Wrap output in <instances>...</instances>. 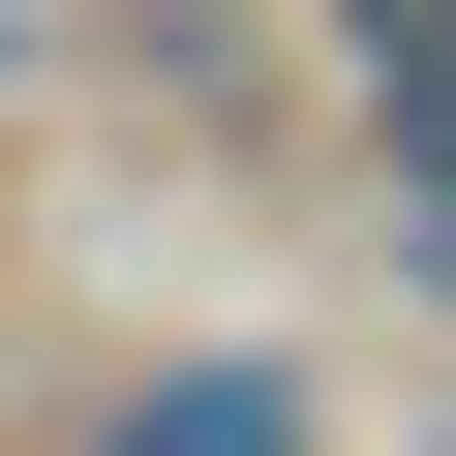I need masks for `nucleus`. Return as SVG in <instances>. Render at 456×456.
I'll return each mask as SVG.
<instances>
[{
  "instance_id": "obj_2",
  "label": "nucleus",
  "mask_w": 456,
  "mask_h": 456,
  "mask_svg": "<svg viewBox=\"0 0 456 456\" xmlns=\"http://www.w3.org/2000/svg\"><path fill=\"white\" fill-rule=\"evenodd\" d=\"M365 31H456V0H365Z\"/></svg>"
},
{
  "instance_id": "obj_1",
  "label": "nucleus",
  "mask_w": 456,
  "mask_h": 456,
  "mask_svg": "<svg viewBox=\"0 0 456 456\" xmlns=\"http://www.w3.org/2000/svg\"><path fill=\"white\" fill-rule=\"evenodd\" d=\"M122 456H305V426H274L244 365H183V395H122Z\"/></svg>"
}]
</instances>
